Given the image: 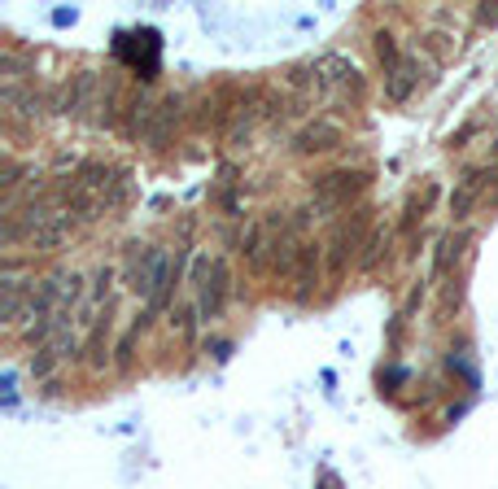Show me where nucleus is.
Segmentation results:
<instances>
[{
	"label": "nucleus",
	"instance_id": "1",
	"mask_svg": "<svg viewBox=\"0 0 498 489\" xmlns=\"http://www.w3.org/2000/svg\"><path fill=\"white\" fill-rule=\"evenodd\" d=\"M53 193H58V202L75 214V223H96V219L122 210L131 184H127V171H118L110 162H84V167H75V175H70L61 188H53Z\"/></svg>",
	"mask_w": 498,
	"mask_h": 489
},
{
	"label": "nucleus",
	"instance_id": "2",
	"mask_svg": "<svg viewBox=\"0 0 498 489\" xmlns=\"http://www.w3.org/2000/svg\"><path fill=\"white\" fill-rule=\"evenodd\" d=\"M193 288H197V315L219 319L223 302H228V288H232L228 258H197V267H193Z\"/></svg>",
	"mask_w": 498,
	"mask_h": 489
},
{
	"label": "nucleus",
	"instance_id": "3",
	"mask_svg": "<svg viewBox=\"0 0 498 489\" xmlns=\"http://www.w3.org/2000/svg\"><path fill=\"white\" fill-rule=\"evenodd\" d=\"M367 228H372V210H354L350 219H341L337 228L328 231V240H323V267L332 276H341L350 267L354 249H363V231Z\"/></svg>",
	"mask_w": 498,
	"mask_h": 489
},
{
	"label": "nucleus",
	"instance_id": "4",
	"mask_svg": "<svg viewBox=\"0 0 498 489\" xmlns=\"http://www.w3.org/2000/svg\"><path fill=\"white\" fill-rule=\"evenodd\" d=\"M0 105H5L9 122L31 127L49 114V92H40L35 84H0Z\"/></svg>",
	"mask_w": 498,
	"mask_h": 489
},
{
	"label": "nucleus",
	"instance_id": "5",
	"mask_svg": "<svg viewBox=\"0 0 498 489\" xmlns=\"http://www.w3.org/2000/svg\"><path fill=\"white\" fill-rule=\"evenodd\" d=\"M311 75H315V92H363V75H358V66L350 58H341V53H328L311 66Z\"/></svg>",
	"mask_w": 498,
	"mask_h": 489
},
{
	"label": "nucleus",
	"instance_id": "6",
	"mask_svg": "<svg viewBox=\"0 0 498 489\" xmlns=\"http://www.w3.org/2000/svg\"><path fill=\"white\" fill-rule=\"evenodd\" d=\"M341 144H346V127H341L337 118H315V122H306L294 136V153L320 158V153H332V149H341Z\"/></svg>",
	"mask_w": 498,
	"mask_h": 489
},
{
	"label": "nucleus",
	"instance_id": "7",
	"mask_svg": "<svg viewBox=\"0 0 498 489\" xmlns=\"http://www.w3.org/2000/svg\"><path fill=\"white\" fill-rule=\"evenodd\" d=\"M372 179L367 171H332L315 179V202L320 205H350V197H358Z\"/></svg>",
	"mask_w": 498,
	"mask_h": 489
},
{
	"label": "nucleus",
	"instance_id": "8",
	"mask_svg": "<svg viewBox=\"0 0 498 489\" xmlns=\"http://www.w3.org/2000/svg\"><path fill=\"white\" fill-rule=\"evenodd\" d=\"M179 122H184V96H167V101H158V110H153V127H149L145 144H153V149H167V144L176 140Z\"/></svg>",
	"mask_w": 498,
	"mask_h": 489
},
{
	"label": "nucleus",
	"instance_id": "9",
	"mask_svg": "<svg viewBox=\"0 0 498 489\" xmlns=\"http://www.w3.org/2000/svg\"><path fill=\"white\" fill-rule=\"evenodd\" d=\"M485 184H490V171H485V167L468 171L464 179H459V184H455V193H450V219H455V223H464V219L472 214V205L481 202Z\"/></svg>",
	"mask_w": 498,
	"mask_h": 489
},
{
	"label": "nucleus",
	"instance_id": "10",
	"mask_svg": "<svg viewBox=\"0 0 498 489\" xmlns=\"http://www.w3.org/2000/svg\"><path fill=\"white\" fill-rule=\"evenodd\" d=\"M415 87H420V53H403L394 70H385V96L403 105Z\"/></svg>",
	"mask_w": 498,
	"mask_h": 489
},
{
	"label": "nucleus",
	"instance_id": "11",
	"mask_svg": "<svg viewBox=\"0 0 498 489\" xmlns=\"http://www.w3.org/2000/svg\"><path fill=\"white\" fill-rule=\"evenodd\" d=\"M70 231H75V214H70V210L61 205L58 214H53V219H49L44 228L35 231V236H31L27 245H31V249H35V254H58L61 245L70 240Z\"/></svg>",
	"mask_w": 498,
	"mask_h": 489
},
{
	"label": "nucleus",
	"instance_id": "12",
	"mask_svg": "<svg viewBox=\"0 0 498 489\" xmlns=\"http://www.w3.org/2000/svg\"><path fill=\"white\" fill-rule=\"evenodd\" d=\"M320 262H323V245L320 240H306V245H302V258H297V267H294L297 302H311V285L320 280Z\"/></svg>",
	"mask_w": 498,
	"mask_h": 489
},
{
	"label": "nucleus",
	"instance_id": "13",
	"mask_svg": "<svg viewBox=\"0 0 498 489\" xmlns=\"http://www.w3.org/2000/svg\"><path fill=\"white\" fill-rule=\"evenodd\" d=\"M433 197H438V184H433V179L424 184V193H411V197H407V205H403V219H398V231H403V236H411V231L424 223V214H429Z\"/></svg>",
	"mask_w": 498,
	"mask_h": 489
},
{
	"label": "nucleus",
	"instance_id": "14",
	"mask_svg": "<svg viewBox=\"0 0 498 489\" xmlns=\"http://www.w3.org/2000/svg\"><path fill=\"white\" fill-rule=\"evenodd\" d=\"M464 245H468V231H446L438 245V276H446L455 262L464 258Z\"/></svg>",
	"mask_w": 498,
	"mask_h": 489
},
{
	"label": "nucleus",
	"instance_id": "15",
	"mask_svg": "<svg viewBox=\"0 0 498 489\" xmlns=\"http://www.w3.org/2000/svg\"><path fill=\"white\" fill-rule=\"evenodd\" d=\"M420 53L441 66V61L455 53V35H450V31H429V35H420Z\"/></svg>",
	"mask_w": 498,
	"mask_h": 489
},
{
	"label": "nucleus",
	"instance_id": "16",
	"mask_svg": "<svg viewBox=\"0 0 498 489\" xmlns=\"http://www.w3.org/2000/svg\"><path fill=\"white\" fill-rule=\"evenodd\" d=\"M389 240H394V231H389V228H372V236L363 240V258H358V267H363V271H372V267L385 258Z\"/></svg>",
	"mask_w": 498,
	"mask_h": 489
},
{
	"label": "nucleus",
	"instance_id": "17",
	"mask_svg": "<svg viewBox=\"0 0 498 489\" xmlns=\"http://www.w3.org/2000/svg\"><path fill=\"white\" fill-rule=\"evenodd\" d=\"M376 58H381L385 70H394V66L403 61V53H398V40H394L389 31H376Z\"/></svg>",
	"mask_w": 498,
	"mask_h": 489
},
{
	"label": "nucleus",
	"instance_id": "18",
	"mask_svg": "<svg viewBox=\"0 0 498 489\" xmlns=\"http://www.w3.org/2000/svg\"><path fill=\"white\" fill-rule=\"evenodd\" d=\"M136 332H140V328H131V332L122 337V346H118V367H127V363H131V346H136Z\"/></svg>",
	"mask_w": 498,
	"mask_h": 489
},
{
	"label": "nucleus",
	"instance_id": "19",
	"mask_svg": "<svg viewBox=\"0 0 498 489\" xmlns=\"http://www.w3.org/2000/svg\"><path fill=\"white\" fill-rule=\"evenodd\" d=\"M476 23L494 27V23H498V5H481V9H476Z\"/></svg>",
	"mask_w": 498,
	"mask_h": 489
},
{
	"label": "nucleus",
	"instance_id": "20",
	"mask_svg": "<svg viewBox=\"0 0 498 489\" xmlns=\"http://www.w3.org/2000/svg\"><path fill=\"white\" fill-rule=\"evenodd\" d=\"M494 171H498V149H494Z\"/></svg>",
	"mask_w": 498,
	"mask_h": 489
}]
</instances>
